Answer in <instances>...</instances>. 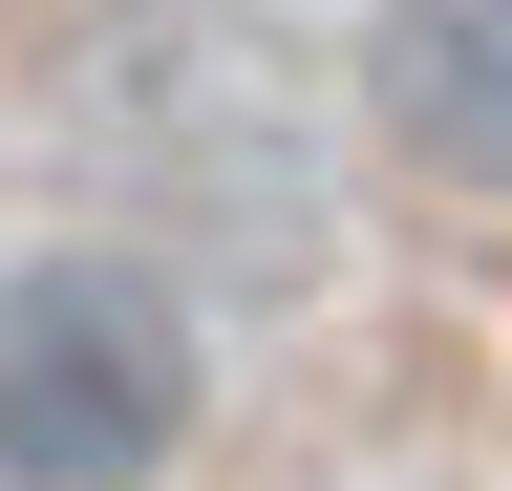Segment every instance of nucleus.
Wrapping results in <instances>:
<instances>
[{"instance_id":"f257e3e1","label":"nucleus","mask_w":512,"mask_h":491,"mask_svg":"<svg viewBox=\"0 0 512 491\" xmlns=\"http://www.w3.org/2000/svg\"><path fill=\"white\" fill-rule=\"evenodd\" d=\"M192 427V321L128 257L0 278V491H150Z\"/></svg>"},{"instance_id":"f03ea898","label":"nucleus","mask_w":512,"mask_h":491,"mask_svg":"<svg viewBox=\"0 0 512 491\" xmlns=\"http://www.w3.org/2000/svg\"><path fill=\"white\" fill-rule=\"evenodd\" d=\"M363 107H384V150H406V171L512 193V0H384Z\"/></svg>"}]
</instances>
